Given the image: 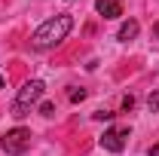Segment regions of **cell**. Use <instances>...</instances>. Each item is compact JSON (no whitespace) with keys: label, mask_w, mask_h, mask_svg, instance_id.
Segmentation results:
<instances>
[{"label":"cell","mask_w":159,"mask_h":156,"mask_svg":"<svg viewBox=\"0 0 159 156\" xmlns=\"http://www.w3.org/2000/svg\"><path fill=\"white\" fill-rule=\"evenodd\" d=\"M70 31H74V16L61 12V16H55V19H46L37 31H34L31 46H34V49H55L61 40H67Z\"/></svg>","instance_id":"6da1fadb"},{"label":"cell","mask_w":159,"mask_h":156,"mask_svg":"<svg viewBox=\"0 0 159 156\" xmlns=\"http://www.w3.org/2000/svg\"><path fill=\"white\" fill-rule=\"evenodd\" d=\"M46 92V86H43V80H28L25 86L19 89V95H16V104H12V117L21 119L28 110H31V104H37L40 98Z\"/></svg>","instance_id":"7a4b0ae2"},{"label":"cell","mask_w":159,"mask_h":156,"mask_svg":"<svg viewBox=\"0 0 159 156\" xmlns=\"http://www.w3.org/2000/svg\"><path fill=\"white\" fill-rule=\"evenodd\" d=\"M0 147H3L9 156H21L28 147H31V132L21 129V126L19 129H9V132L3 135V141H0Z\"/></svg>","instance_id":"3957f363"},{"label":"cell","mask_w":159,"mask_h":156,"mask_svg":"<svg viewBox=\"0 0 159 156\" xmlns=\"http://www.w3.org/2000/svg\"><path fill=\"white\" fill-rule=\"evenodd\" d=\"M125 138H129V126H113V129H107L101 135V147L107 153H119L125 147Z\"/></svg>","instance_id":"277c9868"},{"label":"cell","mask_w":159,"mask_h":156,"mask_svg":"<svg viewBox=\"0 0 159 156\" xmlns=\"http://www.w3.org/2000/svg\"><path fill=\"white\" fill-rule=\"evenodd\" d=\"M122 3L125 0H95V9H98L104 19H119L122 16Z\"/></svg>","instance_id":"5b68a950"},{"label":"cell","mask_w":159,"mask_h":156,"mask_svg":"<svg viewBox=\"0 0 159 156\" xmlns=\"http://www.w3.org/2000/svg\"><path fill=\"white\" fill-rule=\"evenodd\" d=\"M138 31H141V25H138L135 19H129L125 25H122V28H119V40H122V43H129V40H135V37H138Z\"/></svg>","instance_id":"8992f818"},{"label":"cell","mask_w":159,"mask_h":156,"mask_svg":"<svg viewBox=\"0 0 159 156\" xmlns=\"http://www.w3.org/2000/svg\"><path fill=\"white\" fill-rule=\"evenodd\" d=\"M147 107H150L153 113L159 110V89H156V92H150V98H147Z\"/></svg>","instance_id":"52a82bcc"},{"label":"cell","mask_w":159,"mask_h":156,"mask_svg":"<svg viewBox=\"0 0 159 156\" xmlns=\"http://www.w3.org/2000/svg\"><path fill=\"white\" fill-rule=\"evenodd\" d=\"M40 113H43V117H52V113H55V104H52V101H43V104H40Z\"/></svg>","instance_id":"ba28073f"},{"label":"cell","mask_w":159,"mask_h":156,"mask_svg":"<svg viewBox=\"0 0 159 156\" xmlns=\"http://www.w3.org/2000/svg\"><path fill=\"white\" fill-rule=\"evenodd\" d=\"M83 98H86V89H70V101H74V104H80Z\"/></svg>","instance_id":"9c48e42d"},{"label":"cell","mask_w":159,"mask_h":156,"mask_svg":"<svg viewBox=\"0 0 159 156\" xmlns=\"http://www.w3.org/2000/svg\"><path fill=\"white\" fill-rule=\"evenodd\" d=\"M132 107H135V98L125 95V98H122V110H132Z\"/></svg>","instance_id":"30bf717a"},{"label":"cell","mask_w":159,"mask_h":156,"mask_svg":"<svg viewBox=\"0 0 159 156\" xmlns=\"http://www.w3.org/2000/svg\"><path fill=\"white\" fill-rule=\"evenodd\" d=\"M116 117V113H110V110H98V113H95V119H113Z\"/></svg>","instance_id":"8fae6325"},{"label":"cell","mask_w":159,"mask_h":156,"mask_svg":"<svg viewBox=\"0 0 159 156\" xmlns=\"http://www.w3.org/2000/svg\"><path fill=\"white\" fill-rule=\"evenodd\" d=\"M147 156H159V144H153V147L147 150Z\"/></svg>","instance_id":"7c38bea8"},{"label":"cell","mask_w":159,"mask_h":156,"mask_svg":"<svg viewBox=\"0 0 159 156\" xmlns=\"http://www.w3.org/2000/svg\"><path fill=\"white\" fill-rule=\"evenodd\" d=\"M153 37L159 40V21H156V25H153Z\"/></svg>","instance_id":"4fadbf2b"},{"label":"cell","mask_w":159,"mask_h":156,"mask_svg":"<svg viewBox=\"0 0 159 156\" xmlns=\"http://www.w3.org/2000/svg\"><path fill=\"white\" fill-rule=\"evenodd\" d=\"M0 89H3V74H0Z\"/></svg>","instance_id":"5bb4252c"}]
</instances>
